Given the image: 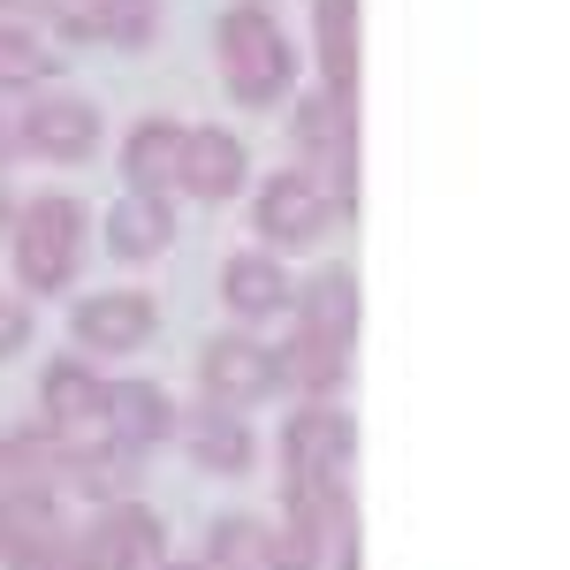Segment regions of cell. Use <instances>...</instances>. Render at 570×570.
<instances>
[{
	"label": "cell",
	"instance_id": "28",
	"mask_svg": "<svg viewBox=\"0 0 570 570\" xmlns=\"http://www.w3.org/2000/svg\"><path fill=\"white\" fill-rule=\"evenodd\" d=\"M31 343V312L16 305V297H0V357H16Z\"/></svg>",
	"mask_w": 570,
	"mask_h": 570
},
{
	"label": "cell",
	"instance_id": "18",
	"mask_svg": "<svg viewBox=\"0 0 570 570\" xmlns=\"http://www.w3.org/2000/svg\"><path fill=\"white\" fill-rule=\"evenodd\" d=\"M289 312L312 335H335V343H357V274L351 266H320L305 289H289Z\"/></svg>",
	"mask_w": 570,
	"mask_h": 570
},
{
	"label": "cell",
	"instance_id": "23",
	"mask_svg": "<svg viewBox=\"0 0 570 570\" xmlns=\"http://www.w3.org/2000/svg\"><path fill=\"white\" fill-rule=\"evenodd\" d=\"M61 510H53V494H8L0 502V556H16V548H39V540H61Z\"/></svg>",
	"mask_w": 570,
	"mask_h": 570
},
{
	"label": "cell",
	"instance_id": "1",
	"mask_svg": "<svg viewBox=\"0 0 570 570\" xmlns=\"http://www.w3.org/2000/svg\"><path fill=\"white\" fill-rule=\"evenodd\" d=\"M214 53H220V77L244 107H282L289 85H297V53H289V31L266 16L259 0H236L228 16L214 23Z\"/></svg>",
	"mask_w": 570,
	"mask_h": 570
},
{
	"label": "cell",
	"instance_id": "3",
	"mask_svg": "<svg viewBox=\"0 0 570 570\" xmlns=\"http://www.w3.org/2000/svg\"><path fill=\"white\" fill-rule=\"evenodd\" d=\"M297 153H305V176L351 214L357 206V99H335V91H312L297 99Z\"/></svg>",
	"mask_w": 570,
	"mask_h": 570
},
{
	"label": "cell",
	"instance_id": "32",
	"mask_svg": "<svg viewBox=\"0 0 570 570\" xmlns=\"http://www.w3.org/2000/svg\"><path fill=\"white\" fill-rule=\"evenodd\" d=\"M0 236H8V198H0Z\"/></svg>",
	"mask_w": 570,
	"mask_h": 570
},
{
	"label": "cell",
	"instance_id": "29",
	"mask_svg": "<svg viewBox=\"0 0 570 570\" xmlns=\"http://www.w3.org/2000/svg\"><path fill=\"white\" fill-rule=\"evenodd\" d=\"M39 23H46L39 0H0V31H16V39H39Z\"/></svg>",
	"mask_w": 570,
	"mask_h": 570
},
{
	"label": "cell",
	"instance_id": "21",
	"mask_svg": "<svg viewBox=\"0 0 570 570\" xmlns=\"http://www.w3.org/2000/svg\"><path fill=\"white\" fill-rule=\"evenodd\" d=\"M61 487V434H0V502L8 494H53Z\"/></svg>",
	"mask_w": 570,
	"mask_h": 570
},
{
	"label": "cell",
	"instance_id": "25",
	"mask_svg": "<svg viewBox=\"0 0 570 570\" xmlns=\"http://www.w3.org/2000/svg\"><path fill=\"white\" fill-rule=\"evenodd\" d=\"M39 8H46V23H53L61 39L91 46V39H107V8H115V0H39Z\"/></svg>",
	"mask_w": 570,
	"mask_h": 570
},
{
	"label": "cell",
	"instance_id": "31",
	"mask_svg": "<svg viewBox=\"0 0 570 570\" xmlns=\"http://www.w3.org/2000/svg\"><path fill=\"white\" fill-rule=\"evenodd\" d=\"M153 570H206V563H153Z\"/></svg>",
	"mask_w": 570,
	"mask_h": 570
},
{
	"label": "cell",
	"instance_id": "12",
	"mask_svg": "<svg viewBox=\"0 0 570 570\" xmlns=\"http://www.w3.org/2000/svg\"><path fill=\"white\" fill-rule=\"evenodd\" d=\"M176 441L190 449V464L198 472H220V480H244L252 472V456H259V441L252 426L228 411V403H198V411H176Z\"/></svg>",
	"mask_w": 570,
	"mask_h": 570
},
{
	"label": "cell",
	"instance_id": "16",
	"mask_svg": "<svg viewBox=\"0 0 570 570\" xmlns=\"http://www.w3.org/2000/svg\"><path fill=\"white\" fill-rule=\"evenodd\" d=\"M99 403H107V381L91 373L85 357H53L39 381V411L53 434H99Z\"/></svg>",
	"mask_w": 570,
	"mask_h": 570
},
{
	"label": "cell",
	"instance_id": "6",
	"mask_svg": "<svg viewBox=\"0 0 570 570\" xmlns=\"http://www.w3.org/2000/svg\"><path fill=\"white\" fill-rule=\"evenodd\" d=\"M282 464H289V480H351L357 419H351V411H335L327 395H312L305 411L282 426Z\"/></svg>",
	"mask_w": 570,
	"mask_h": 570
},
{
	"label": "cell",
	"instance_id": "24",
	"mask_svg": "<svg viewBox=\"0 0 570 570\" xmlns=\"http://www.w3.org/2000/svg\"><path fill=\"white\" fill-rule=\"evenodd\" d=\"M53 77V61H46L39 39H16V31H0V91H39Z\"/></svg>",
	"mask_w": 570,
	"mask_h": 570
},
{
	"label": "cell",
	"instance_id": "8",
	"mask_svg": "<svg viewBox=\"0 0 570 570\" xmlns=\"http://www.w3.org/2000/svg\"><path fill=\"white\" fill-rule=\"evenodd\" d=\"M198 389H206V403L244 411V403H266V395L282 389V365H274V351L252 343V335H214V343L198 351Z\"/></svg>",
	"mask_w": 570,
	"mask_h": 570
},
{
	"label": "cell",
	"instance_id": "26",
	"mask_svg": "<svg viewBox=\"0 0 570 570\" xmlns=\"http://www.w3.org/2000/svg\"><path fill=\"white\" fill-rule=\"evenodd\" d=\"M160 39V0H115L107 8V46H153Z\"/></svg>",
	"mask_w": 570,
	"mask_h": 570
},
{
	"label": "cell",
	"instance_id": "14",
	"mask_svg": "<svg viewBox=\"0 0 570 570\" xmlns=\"http://www.w3.org/2000/svg\"><path fill=\"white\" fill-rule=\"evenodd\" d=\"M244 183H252V153H244V137H228V130H183V176H176V190L220 206V198H236Z\"/></svg>",
	"mask_w": 570,
	"mask_h": 570
},
{
	"label": "cell",
	"instance_id": "30",
	"mask_svg": "<svg viewBox=\"0 0 570 570\" xmlns=\"http://www.w3.org/2000/svg\"><path fill=\"white\" fill-rule=\"evenodd\" d=\"M8 160H16V122L0 115V168H8Z\"/></svg>",
	"mask_w": 570,
	"mask_h": 570
},
{
	"label": "cell",
	"instance_id": "10",
	"mask_svg": "<svg viewBox=\"0 0 570 570\" xmlns=\"http://www.w3.org/2000/svg\"><path fill=\"white\" fill-rule=\"evenodd\" d=\"M145 480V449L115 434H61V487H85L91 502H122Z\"/></svg>",
	"mask_w": 570,
	"mask_h": 570
},
{
	"label": "cell",
	"instance_id": "9",
	"mask_svg": "<svg viewBox=\"0 0 570 570\" xmlns=\"http://www.w3.org/2000/svg\"><path fill=\"white\" fill-rule=\"evenodd\" d=\"M153 327H160V305H153L145 289H107V297L69 305V335H77V351H99V357L145 351V343H153Z\"/></svg>",
	"mask_w": 570,
	"mask_h": 570
},
{
	"label": "cell",
	"instance_id": "4",
	"mask_svg": "<svg viewBox=\"0 0 570 570\" xmlns=\"http://www.w3.org/2000/svg\"><path fill=\"white\" fill-rule=\"evenodd\" d=\"M160 548H168L160 518L122 494V502H99L91 525L69 532V570H145V563H160Z\"/></svg>",
	"mask_w": 570,
	"mask_h": 570
},
{
	"label": "cell",
	"instance_id": "19",
	"mask_svg": "<svg viewBox=\"0 0 570 570\" xmlns=\"http://www.w3.org/2000/svg\"><path fill=\"white\" fill-rule=\"evenodd\" d=\"M274 365H282V389H305V395H335L343 381H351V343H335V335H312V327H297L282 351H274Z\"/></svg>",
	"mask_w": 570,
	"mask_h": 570
},
{
	"label": "cell",
	"instance_id": "15",
	"mask_svg": "<svg viewBox=\"0 0 570 570\" xmlns=\"http://www.w3.org/2000/svg\"><path fill=\"white\" fill-rule=\"evenodd\" d=\"M176 244V206H168V190H122L115 206H107V252L115 259H160Z\"/></svg>",
	"mask_w": 570,
	"mask_h": 570
},
{
	"label": "cell",
	"instance_id": "17",
	"mask_svg": "<svg viewBox=\"0 0 570 570\" xmlns=\"http://www.w3.org/2000/svg\"><path fill=\"white\" fill-rule=\"evenodd\" d=\"M289 274H282V259L274 252H236V259L220 266V305L236 312V320H274V312L289 305Z\"/></svg>",
	"mask_w": 570,
	"mask_h": 570
},
{
	"label": "cell",
	"instance_id": "11",
	"mask_svg": "<svg viewBox=\"0 0 570 570\" xmlns=\"http://www.w3.org/2000/svg\"><path fill=\"white\" fill-rule=\"evenodd\" d=\"M312 46H320V91L357 99V77H365V0H312Z\"/></svg>",
	"mask_w": 570,
	"mask_h": 570
},
{
	"label": "cell",
	"instance_id": "27",
	"mask_svg": "<svg viewBox=\"0 0 570 570\" xmlns=\"http://www.w3.org/2000/svg\"><path fill=\"white\" fill-rule=\"evenodd\" d=\"M0 570H69V532H61V540H39V548L0 556Z\"/></svg>",
	"mask_w": 570,
	"mask_h": 570
},
{
	"label": "cell",
	"instance_id": "5",
	"mask_svg": "<svg viewBox=\"0 0 570 570\" xmlns=\"http://www.w3.org/2000/svg\"><path fill=\"white\" fill-rule=\"evenodd\" d=\"M16 153L53 160V168H77L99 153V107L77 91H39L23 115H16Z\"/></svg>",
	"mask_w": 570,
	"mask_h": 570
},
{
	"label": "cell",
	"instance_id": "7",
	"mask_svg": "<svg viewBox=\"0 0 570 570\" xmlns=\"http://www.w3.org/2000/svg\"><path fill=\"white\" fill-rule=\"evenodd\" d=\"M252 228H259V244H282V252H312L327 228H335V198L305 176V168H289V176L259 183V198H252Z\"/></svg>",
	"mask_w": 570,
	"mask_h": 570
},
{
	"label": "cell",
	"instance_id": "13",
	"mask_svg": "<svg viewBox=\"0 0 570 570\" xmlns=\"http://www.w3.org/2000/svg\"><path fill=\"white\" fill-rule=\"evenodd\" d=\"M99 434L130 441V449H160V441H176V395L160 389V381H107Z\"/></svg>",
	"mask_w": 570,
	"mask_h": 570
},
{
	"label": "cell",
	"instance_id": "2",
	"mask_svg": "<svg viewBox=\"0 0 570 570\" xmlns=\"http://www.w3.org/2000/svg\"><path fill=\"white\" fill-rule=\"evenodd\" d=\"M8 228H16V282H23L31 297H53V289L77 282L85 236H91V214L77 198H31Z\"/></svg>",
	"mask_w": 570,
	"mask_h": 570
},
{
	"label": "cell",
	"instance_id": "22",
	"mask_svg": "<svg viewBox=\"0 0 570 570\" xmlns=\"http://www.w3.org/2000/svg\"><path fill=\"white\" fill-rule=\"evenodd\" d=\"M206 570H282V532L266 525V518H220L206 532Z\"/></svg>",
	"mask_w": 570,
	"mask_h": 570
},
{
	"label": "cell",
	"instance_id": "20",
	"mask_svg": "<svg viewBox=\"0 0 570 570\" xmlns=\"http://www.w3.org/2000/svg\"><path fill=\"white\" fill-rule=\"evenodd\" d=\"M122 176H130V190H176V176H183V122H168V115L137 122L130 145H122Z\"/></svg>",
	"mask_w": 570,
	"mask_h": 570
}]
</instances>
